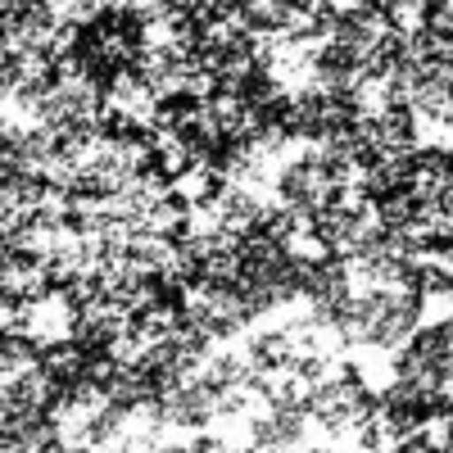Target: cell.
Segmentation results:
<instances>
[{
	"instance_id": "6da1fadb",
	"label": "cell",
	"mask_w": 453,
	"mask_h": 453,
	"mask_svg": "<svg viewBox=\"0 0 453 453\" xmlns=\"http://www.w3.org/2000/svg\"><path fill=\"white\" fill-rule=\"evenodd\" d=\"M82 331V299L68 286H50L46 295L19 304V335L32 349H50L64 345V340H78Z\"/></svg>"
}]
</instances>
